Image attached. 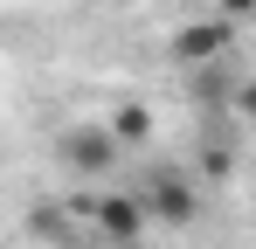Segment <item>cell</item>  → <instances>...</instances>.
Masks as SVG:
<instances>
[{
  "label": "cell",
  "mask_w": 256,
  "mask_h": 249,
  "mask_svg": "<svg viewBox=\"0 0 256 249\" xmlns=\"http://www.w3.org/2000/svg\"><path fill=\"white\" fill-rule=\"evenodd\" d=\"M228 28H236V21H222V14L187 21V28H180V62H214V56L228 48Z\"/></svg>",
  "instance_id": "3"
},
{
  "label": "cell",
  "mask_w": 256,
  "mask_h": 249,
  "mask_svg": "<svg viewBox=\"0 0 256 249\" xmlns=\"http://www.w3.org/2000/svg\"><path fill=\"white\" fill-rule=\"evenodd\" d=\"M236 118H242V124H256V76L236 90Z\"/></svg>",
  "instance_id": "5"
},
{
  "label": "cell",
  "mask_w": 256,
  "mask_h": 249,
  "mask_svg": "<svg viewBox=\"0 0 256 249\" xmlns=\"http://www.w3.org/2000/svg\"><path fill=\"white\" fill-rule=\"evenodd\" d=\"M222 21H256V0H214Z\"/></svg>",
  "instance_id": "4"
},
{
  "label": "cell",
  "mask_w": 256,
  "mask_h": 249,
  "mask_svg": "<svg viewBox=\"0 0 256 249\" xmlns=\"http://www.w3.org/2000/svg\"><path fill=\"white\" fill-rule=\"evenodd\" d=\"M118 138H111V124H70L62 132V166L76 173V180H97V173H111L118 166Z\"/></svg>",
  "instance_id": "1"
},
{
  "label": "cell",
  "mask_w": 256,
  "mask_h": 249,
  "mask_svg": "<svg viewBox=\"0 0 256 249\" xmlns=\"http://www.w3.org/2000/svg\"><path fill=\"white\" fill-rule=\"evenodd\" d=\"M90 228L104 236V242H118V249H132L152 222H146V201L138 194H104V201L90 208Z\"/></svg>",
  "instance_id": "2"
}]
</instances>
